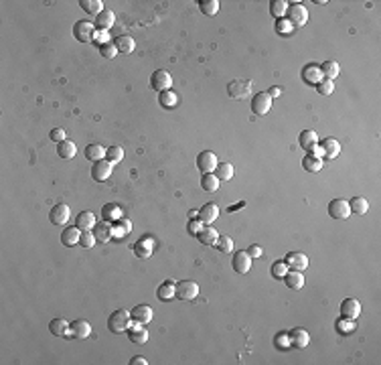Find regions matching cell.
Instances as JSON below:
<instances>
[{
    "instance_id": "obj_1",
    "label": "cell",
    "mask_w": 381,
    "mask_h": 365,
    "mask_svg": "<svg viewBox=\"0 0 381 365\" xmlns=\"http://www.w3.org/2000/svg\"><path fill=\"white\" fill-rule=\"evenodd\" d=\"M130 327H132V315L126 308L114 310L110 315V319H107V329L112 333H128Z\"/></svg>"
},
{
    "instance_id": "obj_2",
    "label": "cell",
    "mask_w": 381,
    "mask_h": 365,
    "mask_svg": "<svg viewBox=\"0 0 381 365\" xmlns=\"http://www.w3.org/2000/svg\"><path fill=\"white\" fill-rule=\"evenodd\" d=\"M171 85H173V75L167 69H156L150 75V87L154 91H167L171 89Z\"/></svg>"
},
{
    "instance_id": "obj_3",
    "label": "cell",
    "mask_w": 381,
    "mask_h": 365,
    "mask_svg": "<svg viewBox=\"0 0 381 365\" xmlns=\"http://www.w3.org/2000/svg\"><path fill=\"white\" fill-rule=\"evenodd\" d=\"M272 110V97L268 95V91H260L253 95L251 99V112L256 116H266Z\"/></svg>"
},
{
    "instance_id": "obj_4",
    "label": "cell",
    "mask_w": 381,
    "mask_h": 365,
    "mask_svg": "<svg viewBox=\"0 0 381 365\" xmlns=\"http://www.w3.org/2000/svg\"><path fill=\"white\" fill-rule=\"evenodd\" d=\"M286 15H288V21L292 23V27H304L308 23V11L304 5H298V3L290 5Z\"/></svg>"
},
{
    "instance_id": "obj_5",
    "label": "cell",
    "mask_w": 381,
    "mask_h": 365,
    "mask_svg": "<svg viewBox=\"0 0 381 365\" xmlns=\"http://www.w3.org/2000/svg\"><path fill=\"white\" fill-rule=\"evenodd\" d=\"M73 35L77 41L81 43H89L93 41V35H95V25L91 21H77L75 27H73Z\"/></svg>"
},
{
    "instance_id": "obj_6",
    "label": "cell",
    "mask_w": 381,
    "mask_h": 365,
    "mask_svg": "<svg viewBox=\"0 0 381 365\" xmlns=\"http://www.w3.org/2000/svg\"><path fill=\"white\" fill-rule=\"evenodd\" d=\"M249 91H251V81H247V79H233L227 85V93L233 99H243L249 95Z\"/></svg>"
},
{
    "instance_id": "obj_7",
    "label": "cell",
    "mask_w": 381,
    "mask_h": 365,
    "mask_svg": "<svg viewBox=\"0 0 381 365\" xmlns=\"http://www.w3.org/2000/svg\"><path fill=\"white\" fill-rule=\"evenodd\" d=\"M199 296V284L193 280L177 282V298L179 300H195Z\"/></svg>"
},
{
    "instance_id": "obj_8",
    "label": "cell",
    "mask_w": 381,
    "mask_h": 365,
    "mask_svg": "<svg viewBox=\"0 0 381 365\" xmlns=\"http://www.w3.org/2000/svg\"><path fill=\"white\" fill-rule=\"evenodd\" d=\"M69 217H71V211H69V205H65V203H57L53 209L49 211V219H51V223L53 225H65L67 221H69Z\"/></svg>"
},
{
    "instance_id": "obj_9",
    "label": "cell",
    "mask_w": 381,
    "mask_h": 365,
    "mask_svg": "<svg viewBox=\"0 0 381 365\" xmlns=\"http://www.w3.org/2000/svg\"><path fill=\"white\" fill-rule=\"evenodd\" d=\"M217 156H215V152H211V150H203V152H199V156H197V167H199V171L203 173V175H207V173H213L215 169H217Z\"/></svg>"
},
{
    "instance_id": "obj_10",
    "label": "cell",
    "mask_w": 381,
    "mask_h": 365,
    "mask_svg": "<svg viewBox=\"0 0 381 365\" xmlns=\"http://www.w3.org/2000/svg\"><path fill=\"white\" fill-rule=\"evenodd\" d=\"M329 215L333 219H347L351 215L349 201H345V199H333L329 203Z\"/></svg>"
},
{
    "instance_id": "obj_11",
    "label": "cell",
    "mask_w": 381,
    "mask_h": 365,
    "mask_svg": "<svg viewBox=\"0 0 381 365\" xmlns=\"http://www.w3.org/2000/svg\"><path fill=\"white\" fill-rule=\"evenodd\" d=\"M112 171H114V165H112L110 161H97V163H93V167H91V177H93V181L103 183V181L110 179Z\"/></svg>"
},
{
    "instance_id": "obj_12",
    "label": "cell",
    "mask_w": 381,
    "mask_h": 365,
    "mask_svg": "<svg viewBox=\"0 0 381 365\" xmlns=\"http://www.w3.org/2000/svg\"><path fill=\"white\" fill-rule=\"evenodd\" d=\"M361 315V302L357 298H345L341 302V317L343 319H351L355 321Z\"/></svg>"
},
{
    "instance_id": "obj_13",
    "label": "cell",
    "mask_w": 381,
    "mask_h": 365,
    "mask_svg": "<svg viewBox=\"0 0 381 365\" xmlns=\"http://www.w3.org/2000/svg\"><path fill=\"white\" fill-rule=\"evenodd\" d=\"M284 262H286V266H288L290 270L302 272V270L308 268V258H306V254H302V252H290V254L284 258Z\"/></svg>"
},
{
    "instance_id": "obj_14",
    "label": "cell",
    "mask_w": 381,
    "mask_h": 365,
    "mask_svg": "<svg viewBox=\"0 0 381 365\" xmlns=\"http://www.w3.org/2000/svg\"><path fill=\"white\" fill-rule=\"evenodd\" d=\"M130 315H132V321L138 323V325H148L152 321V308L148 304H136L132 310H130Z\"/></svg>"
},
{
    "instance_id": "obj_15",
    "label": "cell",
    "mask_w": 381,
    "mask_h": 365,
    "mask_svg": "<svg viewBox=\"0 0 381 365\" xmlns=\"http://www.w3.org/2000/svg\"><path fill=\"white\" fill-rule=\"evenodd\" d=\"M197 217L201 219L203 225H211L217 217H219V207H217L215 203H207V205H203L201 209H199Z\"/></svg>"
},
{
    "instance_id": "obj_16",
    "label": "cell",
    "mask_w": 381,
    "mask_h": 365,
    "mask_svg": "<svg viewBox=\"0 0 381 365\" xmlns=\"http://www.w3.org/2000/svg\"><path fill=\"white\" fill-rule=\"evenodd\" d=\"M231 264H233V270H235L237 274H247L249 268H251V258H249L247 252H235Z\"/></svg>"
},
{
    "instance_id": "obj_17",
    "label": "cell",
    "mask_w": 381,
    "mask_h": 365,
    "mask_svg": "<svg viewBox=\"0 0 381 365\" xmlns=\"http://www.w3.org/2000/svg\"><path fill=\"white\" fill-rule=\"evenodd\" d=\"M114 23H116V15H114L110 9H103V11L95 17V21H93V25H95L97 31H107V29H112Z\"/></svg>"
},
{
    "instance_id": "obj_18",
    "label": "cell",
    "mask_w": 381,
    "mask_h": 365,
    "mask_svg": "<svg viewBox=\"0 0 381 365\" xmlns=\"http://www.w3.org/2000/svg\"><path fill=\"white\" fill-rule=\"evenodd\" d=\"M302 79H304V83H308V85H318L324 77H322V71H320V65H314V63H310V65H306L304 69H302Z\"/></svg>"
},
{
    "instance_id": "obj_19",
    "label": "cell",
    "mask_w": 381,
    "mask_h": 365,
    "mask_svg": "<svg viewBox=\"0 0 381 365\" xmlns=\"http://www.w3.org/2000/svg\"><path fill=\"white\" fill-rule=\"evenodd\" d=\"M69 335H73L75 339H87L91 335V325L83 319H77V321L69 323Z\"/></svg>"
},
{
    "instance_id": "obj_20",
    "label": "cell",
    "mask_w": 381,
    "mask_h": 365,
    "mask_svg": "<svg viewBox=\"0 0 381 365\" xmlns=\"http://www.w3.org/2000/svg\"><path fill=\"white\" fill-rule=\"evenodd\" d=\"M128 339H130L134 345H144V343L148 341V329H144V325L134 323V325L128 329Z\"/></svg>"
},
{
    "instance_id": "obj_21",
    "label": "cell",
    "mask_w": 381,
    "mask_h": 365,
    "mask_svg": "<svg viewBox=\"0 0 381 365\" xmlns=\"http://www.w3.org/2000/svg\"><path fill=\"white\" fill-rule=\"evenodd\" d=\"M288 335H290V343H292V347H296V349H304V347L310 343V335H308L304 329H300V327L292 329Z\"/></svg>"
},
{
    "instance_id": "obj_22",
    "label": "cell",
    "mask_w": 381,
    "mask_h": 365,
    "mask_svg": "<svg viewBox=\"0 0 381 365\" xmlns=\"http://www.w3.org/2000/svg\"><path fill=\"white\" fill-rule=\"evenodd\" d=\"M93 235H95V239H97L99 244H105V241H110V239L114 237V233H112V225L107 223V221L95 223V227H93Z\"/></svg>"
},
{
    "instance_id": "obj_23",
    "label": "cell",
    "mask_w": 381,
    "mask_h": 365,
    "mask_svg": "<svg viewBox=\"0 0 381 365\" xmlns=\"http://www.w3.org/2000/svg\"><path fill=\"white\" fill-rule=\"evenodd\" d=\"M79 237H81V229L75 225V227H67L65 231H61V244L65 248H73L79 244Z\"/></svg>"
},
{
    "instance_id": "obj_24",
    "label": "cell",
    "mask_w": 381,
    "mask_h": 365,
    "mask_svg": "<svg viewBox=\"0 0 381 365\" xmlns=\"http://www.w3.org/2000/svg\"><path fill=\"white\" fill-rule=\"evenodd\" d=\"M156 296H158L160 300H173V298H177V284H175L173 280L162 282V284L158 286V290H156Z\"/></svg>"
},
{
    "instance_id": "obj_25",
    "label": "cell",
    "mask_w": 381,
    "mask_h": 365,
    "mask_svg": "<svg viewBox=\"0 0 381 365\" xmlns=\"http://www.w3.org/2000/svg\"><path fill=\"white\" fill-rule=\"evenodd\" d=\"M282 280H284V284H286L288 288H292V290H300V288L304 286V274L298 272V270L286 272V276H284Z\"/></svg>"
},
{
    "instance_id": "obj_26",
    "label": "cell",
    "mask_w": 381,
    "mask_h": 365,
    "mask_svg": "<svg viewBox=\"0 0 381 365\" xmlns=\"http://www.w3.org/2000/svg\"><path fill=\"white\" fill-rule=\"evenodd\" d=\"M101 217L107 223H114V221H118L122 217V209H120L118 205H114V203H105L103 209H101Z\"/></svg>"
},
{
    "instance_id": "obj_27",
    "label": "cell",
    "mask_w": 381,
    "mask_h": 365,
    "mask_svg": "<svg viewBox=\"0 0 381 365\" xmlns=\"http://www.w3.org/2000/svg\"><path fill=\"white\" fill-rule=\"evenodd\" d=\"M217 237H219V233H217V229H213L211 225H203V229L197 233V239L203 246H215Z\"/></svg>"
},
{
    "instance_id": "obj_28",
    "label": "cell",
    "mask_w": 381,
    "mask_h": 365,
    "mask_svg": "<svg viewBox=\"0 0 381 365\" xmlns=\"http://www.w3.org/2000/svg\"><path fill=\"white\" fill-rule=\"evenodd\" d=\"M152 250H154V241L150 237H142V239H138L134 244V254L138 258H148L152 254Z\"/></svg>"
},
{
    "instance_id": "obj_29",
    "label": "cell",
    "mask_w": 381,
    "mask_h": 365,
    "mask_svg": "<svg viewBox=\"0 0 381 365\" xmlns=\"http://www.w3.org/2000/svg\"><path fill=\"white\" fill-rule=\"evenodd\" d=\"M320 146H322V150H324L326 159H337L339 152H341V144H339L335 138H324V140L320 142Z\"/></svg>"
},
{
    "instance_id": "obj_30",
    "label": "cell",
    "mask_w": 381,
    "mask_h": 365,
    "mask_svg": "<svg viewBox=\"0 0 381 365\" xmlns=\"http://www.w3.org/2000/svg\"><path fill=\"white\" fill-rule=\"evenodd\" d=\"M105 150H107V148H103L101 144H89V146L85 148V159H87L89 163L103 161V159H105Z\"/></svg>"
},
{
    "instance_id": "obj_31",
    "label": "cell",
    "mask_w": 381,
    "mask_h": 365,
    "mask_svg": "<svg viewBox=\"0 0 381 365\" xmlns=\"http://www.w3.org/2000/svg\"><path fill=\"white\" fill-rule=\"evenodd\" d=\"M158 101H160V106H162V108L173 110V108H177V103H179V95H177L173 89H167V91H160Z\"/></svg>"
},
{
    "instance_id": "obj_32",
    "label": "cell",
    "mask_w": 381,
    "mask_h": 365,
    "mask_svg": "<svg viewBox=\"0 0 381 365\" xmlns=\"http://www.w3.org/2000/svg\"><path fill=\"white\" fill-rule=\"evenodd\" d=\"M49 331L55 337H65V335H69V323L65 319H53L49 323Z\"/></svg>"
},
{
    "instance_id": "obj_33",
    "label": "cell",
    "mask_w": 381,
    "mask_h": 365,
    "mask_svg": "<svg viewBox=\"0 0 381 365\" xmlns=\"http://www.w3.org/2000/svg\"><path fill=\"white\" fill-rule=\"evenodd\" d=\"M75 225H77L81 231H89V229L95 227V215H93L91 211H81V213L77 215Z\"/></svg>"
},
{
    "instance_id": "obj_34",
    "label": "cell",
    "mask_w": 381,
    "mask_h": 365,
    "mask_svg": "<svg viewBox=\"0 0 381 365\" xmlns=\"http://www.w3.org/2000/svg\"><path fill=\"white\" fill-rule=\"evenodd\" d=\"M349 207H351V213L353 215H365L369 211V201L365 197H353L349 201Z\"/></svg>"
},
{
    "instance_id": "obj_35",
    "label": "cell",
    "mask_w": 381,
    "mask_h": 365,
    "mask_svg": "<svg viewBox=\"0 0 381 365\" xmlns=\"http://www.w3.org/2000/svg\"><path fill=\"white\" fill-rule=\"evenodd\" d=\"M130 231H132V221L126 219V217H120V219L114 221V225H112L114 237H124V235H128Z\"/></svg>"
},
{
    "instance_id": "obj_36",
    "label": "cell",
    "mask_w": 381,
    "mask_h": 365,
    "mask_svg": "<svg viewBox=\"0 0 381 365\" xmlns=\"http://www.w3.org/2000/svg\"><path fill=\"white\" fill-rule=\"evenodd\" d=\"M114 45L118 47V53H126V55H128V53H132L134 47H136L134 39H132V37H128V35H120V37H116Z\"/></svg>"
},
{
    "instance_id": "obj_37",
    "label": "cell",
    "mask_w": 381,
    "mask_h": 365,
    "mask_svg": "<svg viewBox=\"0 0 381 365\" xmlns=\"http://www.w3.org/2000/svg\"><path fill=\"white\" fill-rule=\"evenodd\" d=\"M219 185H221V181L215 177V173H207V175L201 177V189L207 191V193H215L217 189H219Z\"/></svg>"
},
{
    "instance_id": "obj_38",
    "label": "cell",
    "mask_w": 381,
    "mask_h": 365,
    "mask_svg": "<svg viewBox=\"0 0 381 365\" xmlns=\"http://www.w3.org/2000/svg\"><path fill=\"white\" fill-rule=\"evenodd\" d=\"M57 154L61 156V159H73V156L77 154V146H75V142H71V140H63V142H59V144H57Z\"/></svg>"
},
{
    "instance_id": "obj_39",
    "label": "cell",
    "mask_w": 381,
    "mask_h": 365,
    "mask_svg": "<svg viewBox=\"0 0 381 365\" xmlns=\"http://www.w3.org/2000/svg\"><path fill=\"white\" fill-rule=\"evenodd\" d=\"M320 71H322V77H324V79L335 81L337 75H339V71H341V67H339L337 61H324V63L320 65Z\"/></svg>"
},
{
    "instance_id": "obj_40",
    "label": "cell",
    "mask_w": 381,
    "mask_h": 365,
    "mask_svg": "<svg viewBox=\"0 0 381 365\" xmlns=\"http://www.w3.org/2000/svg\"><path fill=\"white\" fill-rule=\"evenodd\" d=\"M298 144H300L304 150H308L310 146L318 144V134H316L314 130H302L300 136H298Z\"/></svg>"
},
{
    "instance_id": "obj_41",
    "label": "cell",
    "mask_w": 381,
    "mask_h": 365,
    "mask_svg": "<svg viewBox=\"0 0 381 365\" xmlns=\"http://www.w3.org/2000/svg\"><path fill=\"white\" fill-rule=\"evenodd\" d=\"M213 173H215V177L219 179L221 183L231 181V179H233V165H229V163H219Z\"/></svg>"
},
{
    "instance_id": "obj_42",
    "label": "cell",
    "mask_w": 381,
    "mask_h": 365,
    "mask_svg": "<svg viewBox=\"0 0 381 365\" xmlns=\"http://www.w3.org/2000/svg\"><path fill=\"white\" fill-rule=\"evenodd\" d=\"M79 7L87 15H93V17H97L103 11V3H101V0H79Z\"/></svg>"
},
{
    "instance_id": "obj_43",
    "label": "cell",
    "mask_w": 381,
    "mask_h": 365,
    "mask_svg": "<svg viewBox=\"0 0 381 365\" xmlns=\"http://www.w3.org/2000/svg\"><path fill=\"white\" fill-rule=\"evenodd\" d=\"M199 9H201L203 15L213 17V15L219 13V0H201V3H199Z\"/></svg>"
},
{
    "instance_id": "obj_44",
    "label": "cell",
    "mask_w": 381,
    "mask_h": 365,
    "mask_svg": "<svg viewBox=\"0 0 381 365\" xmlns=\"http://www.w3.org/2000/svg\"><path fill=\"white\" fill-rule=\"evenodd\" d=\"M302 167H304V171H308V173H318V171L322 169V159H316V156L306 154L304 161H302Z\"/></svg>"
},
{
    "instance_id": "obj_45",
    "label": "cell",
    "mask_w": 381,
    "mask_h": 365,
    "mask_svg": "<svg viewBox=\"0 0 381 365\" xmlns=\"http://www.w3.org/2000/svg\"><path fill=\"white\" fill-rule=\"evenodd\" d=\"M270 13L274 15L276 19H284L286 13H288V3L286 0H274V3L270 5Z\"/></svg>"
},
{
    "instance_id": "obj_46",
    "label": "cell",
    "mask_w": 381,
    "mask_h": 365,
    "mask_svg": "<svg viewBox=\"0 0 381 365\" xmlns=\"http://www.w3.org/2000/svg\"><path fill=\"white\" fill-rule=\"evenodd\" d=\"M122 159H124V150L120 146H110L105 150V161H110L112 165L122 163Z\"/></svg>"
},
{
    "instance_id": "obj_47",
    "label": "cell",
    "mask_w": 381,
    "mask_h": 365,
    "mask_svg": "<svg viewBox=\"0 0 381 365\" xmlns=\"http://www.w3.org/2000/svg\"><path fill=\"white\" fill-rule=\"evenodd\" d=\"M270 272H272V276H274L276 280H282V278L286 276V272H288V266H286V262H284V260H278V262H274V264H272Z\"/></svg>"
},
{
    "instance_id": "obj_48",
    "label": "cell",
    "mask_w": 381,
    "mask_h": 365,
    "mask_svg": "<svg viewBox=\"0 0 381 365\" xmlns=\"http://www.w3.org/2000/svg\"><path fill=\"white\" fill-rule=\"evenodd\" d=\"M215 248L219 250V252H223V254H229L233 250V239L229 235H219V237H217V241H215Z\"/></svg>"
},
{
    "instance_id": "obj_49",
    "label": "cell",
    "mask_w": 381,
    "mask_h": 365,
    "mask_svg": "<svg viewBox=\"0 0 381 365\" xmlns=\"http://www.w3.org/2000/svg\"><path fill=\"white\" fill-rule=\"evenodd\" d=\"M292 31H294V27H292V23H290L286 17H284V19H278V21H276V33H278V35H282V37H288Z\"/></svg>"
},
{
    "instance_id": "obj_50",
    "label": "cell",
    "mask_w": 381,
    "mask_h": 365,
    "mask_svg": "<svg viewBox=\"0 0 381 365\" xmlns=\"http://www.w3.org/2000/svg\"><path fill=\"white\" fill-rule=\"evenodd\" d=\"M355 329H357V327H355V321H351V319H343V317H341V321H337V331L343 333V335H351Z\"/></svg>"
},
{
    "instance_id": "obj_51",
    "label": "cell",
    "mask_w": 381,
    "mask_h": 365,
    "mask_svg": "<svg viewBox=\"0 0 381 365\" xmlns=\"http://www.w3.org/2000/svg\"><path fill=\"white\" fill-rule=\"evenodd\" d=\"M99 53H101V57H105V59H114V57L118 55V47H116L114 43H105V45L99 47Z\"/></svg>"
},
{
    "instance_id": "obj_52",
    "label": "cell",
    "mask_w": 381,
    "mask_h": 365,
    "mask_svg": "<svg viewBox=\"0 0 381 365\" xmlns=\"http://www.w3.org/2000/svg\"><path fill=\"white\" fill-rule=\"evenodd\" d=\"M95 235H93V231H81V237H79V244H81V248H85V250H89V248H93L95 246Z\"/></svg>"
},
{
    "instance_id": "obj_53",
    "label": "cell",
    "mask_w": 381,
    "mask_h": 365,
    "mask_svg": "<svg viewBox=\"0 0 381 365\" xmlns=\"http://www.w3.org/2000/svg\"><path fill=\"white\" fill-rule=\"evenodd\" d=\"M333 89H335V83H333L331 79H322V81L316 85V91H318L320 95H331Z\"/></svg>"
},
{
    "instance_id": "obj_54",
    "label": "cell",
    "mask_w": 381,
    "mask_h": 365,
    "mask_svg": "<svg viewBox=\"0 0 381 365\" xmlns=\"http://www.w3.org/2000/svg\"><path fill=\"white\" fill-rule=\"evenodd\" d=\"M276 347H278V349H282V351H286L288 347H292L288 331H284V333H278V335H276Z\"/></svg>"
},
{
    "instance_id": "obj_55",
    "label": "cell",
    "mask_w": 381,
    "mask_h": 365,
    "mask_svg": "<svg viewBox=\"0 0 381 365\" xmlns=\"http://www.w3.org/2000/svg\"><path fill=\"white\" fill-rule=\"evenodd\" d=\"M105 43H112V41H110V35H107V31H95V35H93V45L101 47V45H105Z\"/></svg>"
},
{
    "instance_id": "obj_56",
    "label": "cell",
    "mask_w": 381,
    "mask_h": 365,
    "mask_svg": "<svg viewBox=\"0 0 381 365\" xmlns=\"http://www.w3.org/2000/svg\"><path fill=\"white\" fill-rule=\"evenodd\" d=\"M201 229H203V223H201V219H199V217L189 219V223H187V231H189L191 235H197Z\"/></svg>"
},
{
    "instance_id": "obj_57",
    "label": "cell",
    "mask_w": 381,
    "mask_h": 365,
    "mask_svg": "<svg viewBox=\"0 0 381 365\" xmlns=\"http://www.w3.org/2000/svg\"><path fill=\"white\" fill-rule=\"evenodd\" d=\"M49 138L53 140V142H63V140H67V134H65V130L63 128H53L51 130V134H49Z\"/></svg>"
},
{
    "instance_id": "obj_58",
    "label": "cell",
    "mask_w": 381,
    "mask_h": 365,
    "mask_svg": "<svg viewBox=\"0 0 381 365\" xmlns=\"http://www.w3.org/2000/svg\"><path fill=\"white\" fill-rule=\"evenodd\" d=\"M308 154H310V156H316V159H322V156H324V150H322L320 144H314V146L308 148Z\"/></svg>"
},
{
    "instance_id": "obj_59",
    "label": "cell",
    "mask_w": 381,
    "mask_h": 365,
    "mask_svg": "<svg viewBox=\"0 0 381 365\" xmlns=\"http://www.w3.org/2000/svg\"><path fill=\"white\" fill-rule=\"evenodd\" d=\"M247 254H249V258L253 260V258H260V256H262L264 252H262V248H260V246H256V244H253V246H249Z\"/></svg>"
},
{
    "instance_id": "obj_60",
    "label": "cell",
    "mask_w": 381,
    "mask_h": 365,
    "mask_svg": "<svg viewBox=\"0 0 381 365\" xmlns=\"http://www.w3.org/2000/svg\"><path fill=\"white\" fill-rule=\"evenodd\" d=\"M146 363H148V361H146L142 355H136V357L130 359V365H146Z\"/></svg>"
},
{
    "instance_id": "obj_61",
    "label": "cell",
    "mask_w": 381,
    "mask_h": 365,
    "mask_svg": "<svg viewBox=\"0 0 381 365\" xmlns=\"http://www.w3.org/2000/svg\"><path fill=\"white\" fill-rule=\"evenodd\" d=\"M268 95H270L272 99H274V97H278V95H282V89H280V87H272V89L268 91Z\"/></svg>"
}]
</instances>
